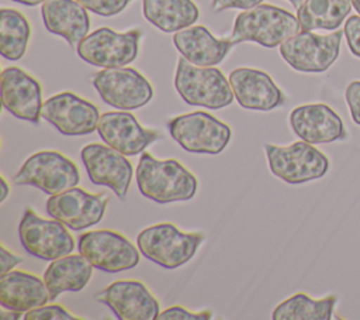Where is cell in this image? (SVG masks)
Here are the masks:
<instances>
[{
    "mask_svg": "<svg viewBox=\"0 0 360 320\" xmlns=\"http://www.w3.org/2000/svg\"><path fill=\"white\" fill-rule=\"evenodd\" d=\"M41 117L63 135H87L97 130L100 111L91 101L72 93L62 92L46 99Z\"/></svg>",
    "mask_w": 360,
    "mask_h": 320,
    "instance_id": "cell-15",
    "label": "cell"
},
{
    "mask_svg": "<svg viewBox=\"0 0 360 320\" xmlns=\"http://www.w3.org/2000/svg\"><path fill=\"white\" fill-rule=\"evenodd\" d=\"M15 3H21V4H25V6H37V4H41V3H45L46 0H13Z\"/></svg>",
    "mask_w": 360,
    "mask_h": 320,
    "instance_id": "cell-38",
    "label": "cell"
},
{
    "mask_svg": "<svg viewBox=\"0 0 360 320\" xmlns=\"http://www.w3.org/2000/svg\"><path fill=\"white\" fill-rule=\"evenodd\" d=\"M110 196L107 193H90L73 186L49 196L46 213L63 223L68 228L80 231L100 223L105 214Z\"/></svg>",
    "mask_w": 360,
    "mask_h": 320,
    "instance_id": "cell-13",
    "label": "cell"
},
{
    "mask_svg": "<svg viewBox=\"0 0 360 320\" xmlns=\"http://www.w3.org/2000/svg\"><path fill=\"white\" fill-rule=\"evenodd\" d=\"M170 137L187 152L217 155L231 140V127L205 111H193L167 121Z\"/></svg>",
    "mask_w": 360,
    "mask_h": 320,
    "instance_id": "cell-6",
    "label": "cell"
},
{
    "mask_svg": "<svg viewBox=\"0 0 360 320\" xmlns=\"http://www.w3.org/2000/svg\"><path fill=\"white\" fill-rule=\"evenodd\" d=\"M212 319L211 310L190 312L181 306H172L160 312L156 320H210Z\"/></svg>",
    "mask_w": 360,
    "mask_h": 320,
    "instance_id": "cell-31",
    "label": "cell"
},
{
    "mask_svg": "<svg viewBox=\"0 0 360 320\" xmlns=\"http://www.w3.org/2000/svg\"><path fill=\"white\" fill-rule=\"evenodd\" d=\"M204 238L202 233H187L172 223H159L143 228L136 237V245L149 261L166 269H176L195 255Z\"/></svg>",
    "mask_w": 360,
    "mask_h": 320,
    "instance_id": "cell-4",
    "label": "cell"
},
{
    "mask_svg": "<svg viewBox=\"0 0 360 320\" xmlns=\"http://www.w3.org/2000/svg\"><path fill=\"white\" fill-rule=\"evenodd\" d=\"M93 265L79 252L53 259L44 272L51 300L63 292L82 290L93 275Z\"/></svg>",
    "mask_w": 360,
    "mask_h": 320,
    "instance_id": "cell-24",
    "label": "cell"
},
{
    "mask_svg": "<svg viewBox=\"0 0 360 320\" xmlns=\"http://www.w3.org/2000/svg\"><path fill=\"white\" fill-rule=\"evenodd\" d=\"M336 296L311 299L305 293H295L281 302L271 314L273 320H330Z\"/></svg>",
    "mask_w": 360,
    "mask_h": 320,
    "instance_id": "cell-27",
    "label": "cell"
},
{
    "mask_svg": "<svg viewBox=\"0 0 360 320\" xmlns=\"http://www.w3.org/2000/svg\"><path fill=\"white\" fill-rule=\"evenodd\" d=\"M1 101L4 109L20 120L38 124L42 109V89L39 82L18 66L4 68L1 72Z\"/></svg>",
    "mask_w": 360,
    "mask_h": 320,
    "instance_id": "cell-18",
    "label": "cell"
},
{
    "mask_svg": "<svg viewBox=\"0 0 360 320\" xmlns=\"http://www.w3.org/2000/svg\"><path fill=\"white\" fill-rule=\"evenodd\" d=\"M290 127L298 138L309 144H328L346 137L342 118L323 103L295 107L290 113Z\"/></svg>",
    "mask_w": 360,
    "mask_h": 320,
    "instance_id": "cell-20",
    "label": "cell"
},
{
    "mask_svg": "<svg viewBox=\"0 0 360 320\" xmlns=\"http://www.w3.org/2000/svg\"><path fill=\"white\" fill-rule=\"evenodd\" d=\"M263 0H212V11L219 13L228 8H240V10H249L252 7H256Z\"/></svg>",
    "mask_w": 360,
    "mask_h": 320,
    "instance_id": "cell-34",
    "label": "cell"
},
{
    "mask_svg": "<svg viewBox=\"0 0 360 320\" xmlns=\"http://www.w3.org/2000/svg\"><path fill=\"white\" fill-rule=\"evenodd\" d=\"M229 85L240 107L270 111L284 103V94L274 80L263 70L236 68L229 73Z\"/></svg>",
    "mask_w": 360,
    "mask_h": 320,
    "instance_id": "cell-19",
    "label": "cell"
},
{
    "mask_svg": "<svg viewBox=\"0 0 360 320\" xmlns=\"http://www.w3.org/2000/svg\"><path fill=\"white\" fill-rule=\"evenodd\" d=\"M141 30L134 28L117 32L101 27L87 34L76 47L79 58L98 68L125 66L136 59L139 52Z\"/></svg>",
    "mask_w": 360,
    "mask_h": 320,
    "instance_id": "cell-8",
    "label": "cell"
},
{
    "mask_svg": "<svg viewBox=\"0 0 360 320\" xmlns=\"http://www.w3.org/2000/svg\"><path fill=\"white\" fill-rule=\"evenodd\" d=\"M269 169L274 176L290 185L305 183L322 178L329 169L328 156L307 141L290 145H263Z\"/></svg>",
    "mask_w": 360,
    "mask_h": 320,
    "instance_id": "cell-5",
    "label": "cell"
},
{
    "mask_svg": "<svg viewBox=\"0 0 360 320\" xmlns=\"http://www.w3.org/2000/svg\"><path fill=\"white\" fill-rule=\"evenodd\" d=\"M13 182L18 186H34L52 196L76 186L80 182V172L62 152L39 151L25 159Z\"/></svg>",
    "mask_w": 360,
    "mask_h": 320,
    "instance_id": "cell-7",
    "label": "cell"
},
{
    "mask_svg": "<svg viewBox=\"0 0 360 320\" xmlns=\"http://www.w3.org/2000/svg\"><path fill=\"white\" fill-rule=\"evenodd\" d=\"M300 21L290 11L271 4H259L238 14L229 41L256 42L274 48L300 31Z\"/></svg>",
    "mask_w": 360,
    "mask_h": 320,
    "instance_id": "cell-2",
    "label": "cell"
},
{
    "mask_svg": "<svg viewBox=\"0 0 360 320\" xmlns=\"http://www.w3.org/2000/svg\"><path fill=\"white\" fill-rule=\"evenodd\" d=\"M94 297L120 320H156L160 313L159 302L148 286L134 279L115 281Z\"/></svg>",
    "mask_w": 360,
    "mask_h": 320,
    "instance_id": "cell-16",
    "label": "cell"
},
{
    "mask_svg": "<svg viewBox=\"0 0 360 320\" xmlns=\"http://www.w3.org/2000/svg\"><path fill=\"white\" fill-rule=\"evenodd\" d=\"M101 100L120 110H135L148 104L153 96L150 82L134 68H104L91 76Z\"/></svg>",
    "mask_w": 360,
    "mask_h": 320,
    "instance_id": "cell-11",
    "label": "cell"
},
{
    "mask_svg": "<svg viewBox=\"0 0 360 320\" xmlns=\"http://www.w3.org/2000/svg\"><path fill=\"white\" fill-rule=\"evenodd\" d=\"M18 235L24 250L45 261L72 254L75 240L66 226L56 219L39 217L34 209H25L18 226Z\"/></svg>",
    "mask_w": 360,
    "mask_h": 320,
    "instance_id": "cell-12",
    "label": "cell"
},
{
    "mask_svg": "<svg viewBox=\"0 0 360 320\" xmlns=\"http://www.w3.org/2000/svg\"><path fill=\"white\" fill-rule=\"evenodd\" d=\"M84 8L103 17L120 14L131 0H77Z\"/></svg>",
    "mask_w": 360,
    "mask_h": 320,
    "instance_id": "cell-30",
    "label": "cell"
},
{
    "mask_svg": "<svg viewBox=\"0 0 360 320\" xmlns=\"http://www.w3.org/2000/svg\"><path fill=\"white\" fill-rule=\"evenodd\" d=\"M143 17L163 32H177L193 25L200 16L193 0H142Z\"/></svg>",
    "mask_w": 360,
    "mask_h": 320,
    "instance_id": "cell-25",
    "label": "cell"
},
{
    "mask_svg": "<svg viewBox=\"0 0 360 320\" xmlns=\"http://www.w3.org/2000/svg\"><path fill=\"white\" fill-rule=\"evenodd\" d=\"M173 44L180 55L197 66L221 63L235 45L229 38H215L204 25H190L173 35Z\"/></svg>",
    "mask_w": 360,
    "mask_h": 320,
    "instance_id": "cell-21",
    "label": "cell"
},
{
    "mask_svg": "<svg viewBox=\"0 0 360 320\" xmlns=\"http://www.w3.org/2000/svg\"><path fill=\"white\" fill-rule=\"evenodd\" d=\"M136 185L142 196L160 204L186 202L197 192V179L177 159H158L149 152L139 158Z\"/></svg>",
    "mask_w": 360,
    "mask_h": 320,
    "instance_id": "cell-1",
    "label": "cell"
},
{
    "mask_svg": "<svg viewBox=\"0 0 360 320\" xmlns=\"http://www.w3.org/2000/svg\"><path fill=\"white\" fill-rule=\"evenodd\" d=\"M51 300L44 279L25 271H10L0 278V304L25 313Z\"/></svg>",
    "mask_w": 360,
    "mask_h": 320,
    "instance_id": "cell-23",
    "label": "cell"
},
{
    "mask_svg": "<svg viewBox=\"0 0 360 320\" xmlns=\"http://www.w3.org/2000/svg\"><path fill=\"white\" fill-rule=\"evenodd\" d=\"M21 312H15V310H8V312H1V314H0V317L3 319V320H6V319H11V320H15V319H20L21 317Z\"/></svg>",
    "mask_w": 360,
    "mask_h": 320,
    "instance_id": "cell-37",
    "label": "cell"
},
{
    "mask_svg": "<svg viewBox=\"0 0 360 320\" xmlns=\"http://www.w3.org/2000/svg\"><path fill=\"white\" fill-rule=\"evenodd\" d=\"M79 252L97 269L115 273L139 264V250L121 233L114 230H93L80 234Z\"/></svg>",
    "mask_w": 360,
    "mask_h": 320,
    "instance_id": "cell-10",
    "label": "cell"
},
{
    "mask_svg": "<svg viewBox=\"0 0 360 320\" xmlns=\"http://www.w3.org/2000/svg\"><path fill=\"white\" fill-rule=\"evenodd\" d=\"M345 96L353 121L360 125V80L352 82L346 87Z\"/></svg>",
    "mask_w": 360,
    "mask_h": 320,
    "instance_id": "cell-33",
    "label": "cell"
},
{
    "mask_svg": "<svg viewBox=\"0 0 360 320\" xmlns=\"http://www.w3.org/2000/svg\"><path fill=\"white\" fill-rule=\"evenodd\" d=\"M343 31L319 35L301 31L280 44L281 58L295 70L321 73L338 59Z\"/></svg>",
    "mask_w": 360,
    "mask_h": 320,
    "instance_id": "cell-9",
    "label": "cell"
},
{
    "mask_svg": "<svg viewBox=\"0 0 360 320\" xmlns=\"http://www.w3.org/2000/svg\"><path fill=\"white\" fill-rule=\"evenodd\" d=\"M0 251H1V254H0V259H1V269H0V273H1V275H4V273H7V272L13 271V268H14L17 264L22 262V258L18 257L17 254L8 251V250L6 248V245H1V247H0Z\"/></svg>",
    "mask_w": 360,
    "mask_h": 320,
    "instance_id": "cell-35",
    "label": "cell"
},
{
    "mask_svg": "<svg viewBox=\"0 0 360 320\" xmlns=\"http://www.w3.org/2000/svg\"><path fill=\"white\" fill-rule=\"evenodd\" d=\"M97 133L104 144L127 156L142 154L149 145L162 138L158 131L142 127L129 111L103 113Z\"/></svg>",
    "mask_w": 360,
    "mask_h": 320,
    "instance_id": "cell-17",
    "label": "cell"
},
{
    "mask_svg": "<svg viewBox=\"0 0 360 320\" xmlns=\"http://www.w3.org/2000/svg\"><path fill=\"white\" fill-rule=\"evenodd\" d=\"M352 4L354 7V10L360 14V0H352Z\"/></svg>",
    "mask_w": 360,
    "mask_h": 320,
    "instance_id": "cell-39",
    "label": "cell"
},
{
    "mask_svg": "<svg viewBox=\"0 0 360 320\" xmlns=\"http://www.w3.org/2000/svg\"><path fill=\"white\" fill-rule=\"evenodd\" d=\"M77 0H46L42 3L41 14L45 28L60 35L73 48L89 34V13Z\"/></svg>",
    "mask_w": 360,
    "mask_h": 320,
    "instance_id": "cell-22",
    "label": "cell"
},
{
    "mask_svg": "<svg viewBox=\"0 0 360 320\" xmlns=\"http://www.w3.org/2000/svg\"><path fill=\"white\" fill-rule=\"evenodd\" d=\"M80 158L94 185L107 186L120 200H125L134 176V168L127 155L107 144L91 142L82 148Z\"/></svg>",
    "mask_w": 360,
    "mask_h": 320,
    "instance_id": "cell-14",
    "label": "cell"
},
{
    "mask_svg": "<svg viewBox=\"0 0 360 320\" xmlns=\"http://www.w3.org/2000/svg\"><path fill=\"white\" fill-rule=\"evenodd\" d=\"M31 37L27 17L14 8L0 10V52L8 61L24 56Z\"/></svg>",
    "mask_w": 360,
    "mask_h": 320,
    "instance_id": "cell-28",
    "label": "cell"
},
{
    "mask_svg": "<svg viewBox=\"0 0 360 320\" xmlns=\"http://www.w3.org/2000/svg\"><path fill=\"white\" fill-rule=\"evenodd\" d=\"M352 0H304L297 8V18L302 31L336 30L347 17Z\"/></svg>",
    "mask_w": 360,
    "mask_h": 320,
    "instance_id": "cell-26",
    "label": "cell"
},
{
    "mask_svg": "<svg viewBox=\"0 0 360 320\" xmlns=\"http://www.w3.org/2000/svg\"><path fill=\"white\" fill-rule=\"evenodd\" d=\"M345 37L350 52L360 58V16H352L345 23Z\"/></svg>",
    "mask_w": 360,
    "mask_h": 320,
    "instance_id": "cell-32",
    "label": "cell"
},
{
    "mask_svg": "<svg viewBox=\"0 0 360 320\" xmlns=\"http://www.w3.org/2000/svg\"><path fill=\"white\" fill-rule=\"evenodd\" d=\"M25 320H79L77 317L63 309L60 304H42L34 307L24 314Z\"/></svg>",
    "mask_w": 360,
    "mask_h": 320,
    "instance_id": "cell-29",
    "label": "cell"
},
{
    "mask_svg": "<svg viewBox=\"0 0 360 320\" xmlns=\"http://www.w3.org/2000/svg\"><path fill=\"white\" fill-rule=\"evenodd\" d=\"M174 87L190 106L219 110L229 106L235 96L229 80L214 66H197L184 59L177 61Z\"/></svg>",
    "mask_w": 360,
    "mask_h": 320,
    "instance_id": "cell-3",
    "label": "cell"
},
{
    "mask_svg": "<svg viewBox=\"0 0 360 320\" xmlns=\"http://www.w3.org/2000/svg\"><path fill=\"white\" fill-rule=\"evenodd\" d=\"M288 1H290L295 8H298V7L304 3V0H288Z\"/></svg>",
    "mask_w": 360,
    "mask_h": 320,
    "instance_id": "cell-40",
    "label": "cell"
},
{
    "mask_svg": "<svg viewBox=\"0 0 360 320\" xmlns=\"http://www.w3.org/2000/svg\"><path fill=\"white\" fill-rule=\"evenodd\" d=\"M0 182H1V197H0V202H4L6 197L8 196V192H10V187H8V183L6 180L4 176L0 178Z\"/></svg>",
    "mask_w": 360,
    "mask_h": 320,
    "instance_id": "cell-36",
    "label": "cell"
}]
</instances>
